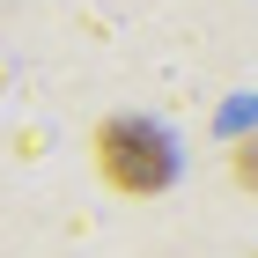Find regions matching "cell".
I'll list each match as a JSON object with an SVG mask.
<instances>
[{
	"mask_svg": "<svg viewBox=\"0 0 258 258\" xmlns=\"http://www.w3.org/2000/svg\"><path fill=\"white\" fill-rule=\"evenodd\" d=\"M236 177L258 184V140H243V148H236Z\"/></svg>",
	"mask_w": 258,
	"mask_h": 258,
	"instance_id": "obj_2",
	"label": "cell"
},
{
	"mask_svg": "<svg viewBox=\"0 0 258 258\" xmlns=\"http://www.w3.org/2000/svg\"><path fill=\"white\" fill-rule=\"evenodd\" d=\"M96 170H103L111 192L155 199V192H170V177H177V140L162 133L155 118H140V111H118V118L96 125Z\"/></svg>",
	"mask_w": 258,
	"mask_h": 258,
	"instance_id": "obj_1",
	"label": "cell"
}]
</instances>
